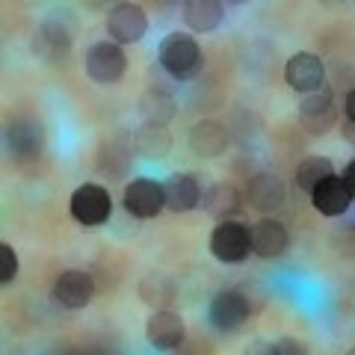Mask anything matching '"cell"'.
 Returning <instances> with one entry per match:
<instances>
[{"mask_svg": "<svg viewBox=\"0 0 355 355\" xmlns=\"http://www.w3.org/2000/svg\"><path fill=\"white\" fill-rule=\"evenodd\" d=\"M51 296L65 311H83L95 296V279L86 270H65L53 282Z\"/></svg>", "mask_w": 355, "mask_h": 355, "instance_id": "8992f818", "label": "cell"}, {"mask_svg": "<svg viewBox=\"0 0 355 355\" xmlns=\"http://www.w3.org/2000/svg\"><path fill=\"white\" fill-rule=\"evenodd\" d=\"M331 175H335V163H331L329 157L314 154V157H305L302 163L296 166V187L299 190H305V193H314L317 187Z\"/></svg>", "mask_w": 355, "mask_h": 355, "instance_id": "603a6c76", "label": "cell"}, {"mask_svg": "<svg viewBox=\"0 0 355 355\" xmlns=\"http://www.w3.org/2000/svg\"><path fill=\"white\" fill-rule=\"evenodd\" d=\"M163 198H166V207L169 210H175V214H187V210L198 207V202H202V190H198V181L193 175L175 172L163 181Z\"/></svg>", "mask_w": 355, "mask_h": 355, "instance_id": "9a60e30c", "label": "cell"}, {"mask_svg": "<svg viewBox=\"0 0 355 355\" xmlns=\"http://www.w3.org/2000/svg\"><path fill=\"white\" fill-rule=\"evenodd\" d=\"M284 80L287 86L293 89L296 95H314V92H323V83H326V65L317 53H308V51H299L293 53L284 65Z\"/></svg>", "mask_w": 355, "mask_h": 355, "instance_id": "5b68a950", "label": "cell"}, {"mask_svg": "<svg viewBox=\"0 0 355 355\" xmlns=\"http://www.w3.org/2000/svg\"><path fill=\"white\" fill-rule=\"evenodd\" d=\"M243 355H275L272 352V343H266V340H252L246 349H243Z\"/></svg>", "mask_w": 355, "mask_h": 355, "instance_id": "4316f807", "label": "cell"}, {"mask_svg": "<svg viewBox=\"0 0 355 355\" xmlns=\"http://www.w3.org/2000/svg\"><path fill=\"white\" fill-rule=\"evenodd\" d=\"M18 275V252L9 246V243H3L0 246V284H12Z\"/></svg>", "mask_w": 355, "mask_h": 355, "instance_id": "d4e9b609", "label": "cell"}, {"mask_svg": "<svg viewBox=\"0 0 355 355\" xmlns=\"http://www.w3.org/2000/svg\"><path fill=\"white\" fill-rule=\"evenodd\" d=\"M146 338L154 349H178L187 338V326H184V317L178 314V311H154V314L146 320Z\"/></svg>", "mask_w": 355, "mask_h": 355, "instance_id": "30bf717a", "label": "cell"}, {"mask_svg": "<svg viewBox=\"0 0 355 355\" xmlns=\"http://www.w3.org/2000/svg\"><path fill=\"white\" fill-rule=\"evenodd\" d=\"M202 205H205V210L210 216H219L222 222H225L228 216H234V214H240V205H243V198H240V193L234 190L231 184H214L210 190L205 193V198H202Z\"/></svg>", "mask_w": 355, "mask_h": 355, "instance_id": "7402d4cb", "label": "cell"}, {"mask_svg": "<svg viewBox=\"0 0 355 355\" xmlns=\"http://www.w3.org/2000/svg\"><path fill=\"white\" fill-rule=\"evenodd\" d=\"M148 30V15L146 9L137 3H119L110 9L107 15V33L116 44H133L146 36Z\"/></svg>", "mask_w": 355, "mask_h": 355, "instance_id": "9c48e42d", "label": "cell"}, {"mask_svg": "<svg viewBox=\"0 0 355 355\" xmlns=\"http://www.w3.org/2000/svg\"><path fill=\"white\" fill-rule=\"evenodd\" d=\"M139 296L142 302L151 305V308H169L172 299L178 296V287L172 279H163V275H148V279L139 282Z\"/></svg>", "mask_w": 355, "mask_h": 355, "instance_id": "cb8c5ba5", "label": "cell"}, {"mask_svg": "<svg viewBox=\"0 0 355 355\" xmlns=\"http://www.w3.org/2000/svg\"><path fill=\"white\" fill-rule=\"evenodd\" d=\"M284 181L279 175H272V172H261V175H254L249 178V184H246V202L254 207V210H261V214H272V210H279L284 205Z\"/></svg>", "mask_w": 355, "mask_h": 355, "instance_id": "4fadbf2b", "label": "cell"}, {"mask_svg": "<svg viewBox=\"0 0 355 355\" xmlns=\"http://www.w3.org/2000/svg\"><path fill=\"white\" fill-rule=\"evenodd\" d=\"M187 139H190V148L198 157H219V154H225V148H228V130L222 128L219 121H210V119L193 125L190 133H187Z\"/></svg>", "mask_w": 355, "mask_h": 355, "instance_id": "e0dca14e", "label": "cell"}, {"mask_svg": "<svg viewBox=\"0 0 355 355\" xmlns=\"http://www.w3.org/2000/svg\"><path fill=\"white\" fill-rule=\"evenodd\" d=\"M347 355H355V347H352V349H349V352H347Z\"/></svg>", "mask_w": 355, "mask_h": 355, "instance_id": "4dcf8cb0", "label": "cell"}, {"mask_svg": "<svg viewBox=\"0 0 355 355\" xmlns=\"http://www.w3.org/2000/svg\"><path fill=\"white\" fill-rule=\"evenodd\" d=\"M157 62H160V69L166 74L175 77V80H193V77L202 71L205 57H202L198 42L190 36V33L175 30V33H169V36L160 42Z\"/></svg>", "mask_w": 355, "mask_h": 355, "instance_id": "6da1fadb", "label": "cell"}, {"mask_svg": "<svg viewBox=\"0 0 355 355\" xmlns=\"http://www.w3.org/2000/svg\"><path fill=\"white\" fill-rule=\"evenodd\" d=\"M249 237H252V252L261 254V258H279V254L287 252V243H291V234H287V228L279 219H261L258 225H252Z\"/></svg>", "mask_w": 355, "mask_h": 355, "instance_id": "2e32d148", "label": "cell"}, {"mask_svg": "<svg viewBox=\"0 0 355 355\" xmlns=\"http://www.w3.org/2000/svg\"><path fill=\"white\" fill-rule=\"evenodd\" d=\"M249 314H252V305L240 291H219L214 299H210V308H207L210 326L219 329V331L240 329L249 320Z\"/></svg>", "mask_w": 355, "mask_h": 355, "instance_id": "52a82bcc", "label": "cell"}, {"mask_svg": "<svg viewBox=\"0 0 355 355\" xmlns=\"http://www.w3.org/2000/svg\"><path fill=\"white\" fill-rule=\"evenodd\" d=\"M311 205H314L317 214L335 219V216H343L349 210L352 196L347 190V184H343V178L331 175V178H326V181L317 187L314 193H311Z\"/></svg>", "mask_w": 355, "mask_h": 355, "instance_id": "5bb4252c", "label": "cell"}, {"mask_svg": "<svg viewBox=\"0 0 355 355\" xmlns=\"http://www.w3.org/2000/svg\"><path fill=\"white\" fill-rule=\"evenodd\" d=\"M178 113V101L166 92V89L154 86V89H146L139 98V116L146 119V125H160L166 128L169 121L175 119Z\"/></svg>", "mask_w": 355, "mask_h": 355, "instance_id": "d6986e66", "label": "cell"}, {"mask_svg": "<svg viewBox=\"0 0 355 355\" xmlns=\"http://www.w3.org/2000/svg\"><path fill=\"white\" fill-rule=\"evenodd\" d=\"M133 151L142 154V157H148V160L166 157V154L172 151L169 130L160 128V125H142V128H137V133H133Z\"/></svg>", "mask_w": 355, "mask_h": 355, "instance_id": "44dd1931", "label": "cell"}, {"mask_svg": "<svg viewBox=\"0 0 355 355\" xmlns=\"http://www.w3.org/2000/svg\"><path fill=\"white\" fill-rule=\"evenodd\" d=\"M69 48H71V33L60 21H44L36 33V39H33V51L42 60H51V62L62 60L69 53Z\"/></svg>", "mask_w": 355, "mask_h": 355, "instance_id": "ac0fdd59", "label": "cell"}, {"mask_svg": "<svg viewBox=\"0 0 355 355\" xmlns=\"http://www.w3.org/2000/svg\"><path fill=\"white\" fill-rule=\"evenodd\" d=\"M272 352L275 355H311L308 343L299 338H282L279 343H272Z\"/></svg>", "mask_w": 355, "mask_h": 355, "instance_id": "484cf974", "label": "cell"}, {"mask_svg": "<svg viewBox=\"0 0 355 355\" xmlns=\"http://www.w3.org/2000/svg\"><path fill=\"white\" fill-rule=\"evenodd\" d=\"M222 15H225V6L219 0H190L184 6V21L193 33H214L222 24Z\"/></svg>", "mask_w": 355, "mask_h": 355, "instance_id": "ffe728a7", "label": "cell"}, {"mask_svg": "<svg viewBox=\"0 0 355 355\" xmlns=\"http://www.w3.org/2000/svg\"><path fill=\"white\" fill-rule=\"evenodd\" d=\"M343 133H347V137L355 142V125H352V121H347V125H343Z\"/></svg>", "mask_w": 355, "mask_h": 355, "instance_id": "f546056e", "label": "cell"}, {"mask_svg": "<svg viewBox=\"0 0 355 355\" xmlns=\"http://www.w3.org/2000/svg\"><path fill=\"white\" fill-rule=\"evenodd\" d=\"M343 110H347V121H352V125H355V89L347 95V104H343Z\"/></svg>", "mask_w": 355, "mask_h": 355, "instance_id": "f1b7e54d", "label": "cell"}, {"mask_svg": "<svg viewBox=\"0 0 355 355\" xmlns=\"http://www.w3.org/2000/svg\"><path fill=\"white\" fill-rule=\"evenodd\" d=\"M42 128L39 121L33 119H15L12 125L6 128V154L15 163H30L39 160L42 154Z\"/></svg>", "mask_w": 355, "mask_h": 355, "instance_id": "8fae6325", "label": "cell"}, {"mask_svg": "<svg viewBox=\"0 0 355 355\" xmlns=\"http://www.w3.org/2000/svg\"><path fill=\"white\" fill-rule=\"evenodd\" d=\"M83 69L89 74V80L110 86V83H119L128 71V57L121 51V44L116 42H95L92 48L86 51V60H83Z\"/></svg>", "mask_w": 355, "mask_h": 355, "instance_id": "7a4b0ae2", "label": "cell"}, {"mask_svg": "<svg viewBox=\"0 0 355 355\" xmlns=\"http://www.w3.org/2000/svg\"><path fill=\"white\" fill-rule=\"evenodd\" d=\"M335 101H331V95L326 92H314V95H305L302 101H299V128L311 137H323L335 128Z\"/></svg>", "mask_w": 355, "mask_h": 355, "instance_id": "7c38bea8", "label": "cell"}, {"mask_svg": "<svg viewBox=\"0 0 355 355\" xmlns=\"http://www.w3.org/2000/svg\"><path fill=\"white\" fill-rule=\"evenodd\" d=\"M252 252V237H249V228L240 225L234 219H225L219 222L210 234V254L222 263H243Z\"/></svg>", "mask_w": 355, "mask_h": 355, "instance_id": "277c9868", "label": "cell"}, {"mask_svg": "<svg viewBox=\"0 0 355 355\" xmlns=\"http://www.w3.org/2000/svg\"><path fill=\"white\" fill-rule=\"evenodd\" d=\"M71 216L80 222L86 228H95V225H104L113 214V198H110V190L101 184H80L77 190L71 193Z\"/></svg>", "mask_w": 355, "mask_h": 355, "instance_id": "3957f363", "label": "cell"}, {"mask_svg": "<svg viewBox=\"0 0 355 355\" xmlns=\"http://www.w3.org/2000/svg\"><path fill=\"white\" fill-rule=\"evenodd\" d=\"M343 184H347V190H349L352 202H355V157L347 163V169H343Z\"/></svg>", "mask_w": 355, "mask_h": 355, "instance_id": "83f0119b", "label": "cell"}, {"mask_svg": "<svg viewBox=\"0 0 355 355\" xmlns=\"http://www.w3.org/2000/svg\"><path fill=\"white\" fill-rule=\"evenodd\" d=\"M121 205H125V210L133 219H154L166 207L163 184L151 181V178H137V181L128 184Z\"/></svg>", "mask_w": 355, "mask_h": 355, "instance_id": "ba28073f", "label": "cell"}]
</instances>
